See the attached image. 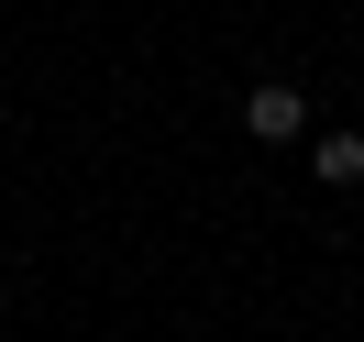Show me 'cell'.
I'll use <instances>...</instances> for the list:
<instances>
[{"label":"cell","mask_w":364,"mask_h":342,"mask_svg":"<svg viewBox=\"0 0 364 342\" xmlns=\"http://www.w3.org/2000/svg\"><path fill=\"white\" fill-rule=\"evenodd\" d=\"M0 320H11V287H0Z\"/></svg>","instance_id":"cell-3"},{"label":"cell","mask_w":364,"mask_h":342,"mask_svg":"<svg viewBox=\"0 0 364 342\" xmlns=\"http://www.w3.org/2000/svg\"><path fill=\"white\" fill-rule=\"evenodd\" d=\"M243 133L254 144H298V133H309V89H287V78L243 89Z\"/></svg>","instance_id":"cell-1"},{"label":"cell","mask_w":364,"mask_h":342,"mask_svg":"<svg viewBox=\"0 0 364 342\" xmlns=\"http://www.w3.org/2000/svg\"><path fill=\"white\" fill-rule=\"evenodd\" d=\"M309 177L320 188H364V122H331V133L309 144Z\"/></svg>","instance_id":"cell-2"}]
</instances>
